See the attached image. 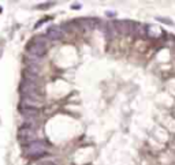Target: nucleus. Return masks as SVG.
Listing matches in <instances>:
<instances>
[{"mask_svg": "<svg viewBox=\"0 0 175 165\" xmlns=\"http://www.w3.org/2000/svg\"><path fill=\"white\" fill-rule=\"evenodd\" d=\"M21 93L22 96H30V97H41V93H40V88L38 85L34 83V82L26 81L23 79V82L21 83Z\"/></svg>", "mask_w": 175, "mask_h": 165, "instance_id": "nucleus-4", "label": "nucleus"}, {"mask_svg": "<svg viewBox=\"0 0 175 165\" xmlns=\"http://www.w3.org/2000/svg\"><path fill=\"white\" fill-rule=\"evenodd\" d=\"M26 49H28V52H29L30 56L41 57L43 55H45L46 49H48V38L44 37V35L34 37V38L28 44Z\"/></svg>", "mask_w": 175, "mask_h": 165, "instance_id": "nucleus-1", "label": "nucleus"}, {"mask_svg": "<svg viewBox=\"0 0 175 165\" xmlns=\"http://www.w3.org/2000/svg\"><path fill=\"white\" fill-rule=\"evenodd\" d=\"M23 154H25L26 157H30V158L41 157V156L46 154V146L41 140H34V142H32V143H29L25 146Z\"/></svg>", "mask_w": 175, "mask_h": 165, "instance_id": "nucleus-2", "label": "nucleus"}, {"mask_svg": "<svg viewBox=\"0 0 175 165\" xmlns=\"http://www.w3.org/2000/svg\"><path fill=\"white\" fill-rule=\"evenodd\" d=\"M63 30L59 26H52L46 30V38L48 40H60L63 37Z\"/></svg>", "mask_w": 175, "mask_h": 165, "instance_id": "nucleus-5", "label": "nucleus"}, {"mask_svg": "<svg viewBox=\"0 0 175 165\" xmlns=\"http://www.w3.org/2000/svg\"><path fill=\"white\" fill-rule=\"evenodd\" d=\"M18 138H19V142L26 146V145L37 140L36 139V130H34L33 127L23 124V126L18 130Z\"/></svg>", "mask_w": 175, "mask_h": 165, "instance_id": "nucleus-3", "label": "nucleus"}]
</instances>
